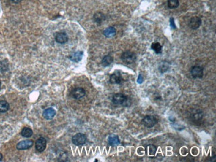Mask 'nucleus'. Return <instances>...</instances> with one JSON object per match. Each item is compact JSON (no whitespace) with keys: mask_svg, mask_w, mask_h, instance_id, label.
<instances>
[{"mask_svg":"<svg viewBox=\"0 0 216 162\" xmlns=\"http://www.w3.org/2000/svg\"><path fill=\"white\" fill-rule=\"evenodd\" d=\"M72 142L75 146H83L86 142V136L81 133L75 134L72 138Z\"/></svg>","mask_w":216,"mask_h":162,"instance_id":"5","label":"nucleus"},{"mask_svg":"<svg viewBox=\"0 0 216 162\" xmlns=\"http://www.w3.org/2000/svg\"><path fill=\"white\" fill-rule=\"evenodd\" d=\"M47 146L46 139L43 137L39 138L35 142V148L39 152H42L45 150Z\"/></svg>","mask_w":216,"mask_h":162,"instance_id":"9","label":"nucleus"},{"mask_svg":"<svg viewBox=\"0 0 216 162\" xmlns=\"http://www.w3.org/2000/svg\"><path fill=\"white\" fill-rule=\"evenodd\" d=\"M10 108V105L6 101L0 100V113H4Z\"/></svg>","mask_w":216,"mask_h":162,"instance_id":"20","label":"nucleus"},{"mask_svg":"<svg viewBox=\"0 0 216 162\" xmlns=\"http://www.w3.org/2000/svg\"><path fill=\"white\" fill-rule=\"evenodd\" d=\"M121 59L124 63L130 65V64H133L136 61V55L133 52L130 51H127L122 54Z\"/></svg>","mask_w":216,"mask_h":162,"instance_id":"2","label":"nucleus"},{"mask_svg":"<svg viewBox=\"0 0 216 162\" xmlns=\"http://www.w3.org/2000/svg\"><path fill=\"white\" fill-rule=\"evenodd\" d=\"M169 63L167 61H162L159 65V71L161 73H164V72L168 71V69H169Z\"/></svg>","mask_w":216,"mask_h":162,"instance_id":"21","label":"nucleus"},{"mask_svg":"<svg viewBox=\"0 0 216 162\" xmlns=\"http://www.w3.org/2000/svg\"><path fill=\"white\" fill-rule=\"evenodd\" d=\"M170 26L172 27V29H176V26L174 23V19L173 18H171L170 19Z\"/></svg>","mask_w":216,"mask_h":162,"instance_id":"25","label":"nucleus"},{"mask_svg":"<svg viewBox=\"0 0 216 162\" xmlns=\"http://www.w3.org/2000/svg\"><path fill=\"white\" fill-rule=\"evenodd\" d=\"M83 57V51H77V52L73 53H72L71 55H70L69 58H70V60L73 61V62L78 63V62H79L80 61H81Z\"/></svg>","mask_w":216,"mask_h":162,"instance_id":"14","label":"nucleus"},{"mask_svg":"<svg viewBox=\"0 0 216 162\" xmlns=\"http://www.w3.org/2000/svg\"><path fill=\"white\" fill-rule=\"evenodd\" d=\"M55 41L59 44H64L68 41V36L64 32H59L55 35Z\"/></svg>","mask_w":216,"mask_h":162,"instance_id":"11","label":"nucleus"},{"mask_svg":"<svg viewBox=\"0 0 216 162\" xmlns=\"http://www.w3.org/2000/svg\"><path fill=\"white\" fill-rule=\"evenodd\" d=\"M33 146V141L30 139H26L19 142L17 145V148L19 150H23L29 149Z\"/></svg>","mask_w":216,"mask_h":162,"instance_id":"7","label":"nucleus"},{"mask_svg":"<svg viewBox=\"0 0 216 162\" xmlns=\"http://www.w3.org/2000/svg\"><path fill=\"white\" fill-rule=\"evenodd\" d=\"M86 92L85 90V89L81 87H78L72 90V93H71V95L72 98H74L75 99H82L83 97H84L85 96Z\"/></svg>","mask_w":216,"mask_h":162,"instance_id":"8","label":"nucleus"},{"mask_svg":"<svg viewBox=\"0 0 216 162\" xmlns=\"http://www.w3.org/2000/svg\"><path fill=\"white\" fill-rule=\"evenodd\" d=\"M109 81L111 84H120L122 81L121 74L119 72H115V73L111 75Z\"/></svg>","mask_w":216,"mask_h":162,"instance_id":"13","label":"nucleus"},{"mask_svg":"<svg viewBox=\"0 0 216 162\" xmlns=\"http://www.w3.org/2000/svg\"><path fill=\"white\" fill-rule=\"evenodd\" d=\"M108 143L112 146H117L120 144V139L119 137L116 135H112L108 138Z\"/></svg>","mask_w":216,"mask_h":162,"instance_id":"18","label":"nucleus"},{"mask_svg":"<svg viewBox=\"0 0 216 162\" xmlns=\"http://www.w3.org/2000/svg\"><path fill=\"white\" fill-rule=\"evenodd\" d=\"M94 21L99 25L101 24L102 22L105 19V15L101 12H97L93 17Z\"/></svg>","mask_w":216,"mask_h":162,"instance_id":"16","label":"nucleus"},{"mask_svg":"<svg viewBox=\"0 0 216 162\" xmlns=\"http://www.w3.org/2000/svg\"><path fill=\"white\" fill-rule=\"evenodd\" d=\"M1 82L0 81V88H1Z\"/></svg>","mask_w":216,"mask_h":162,"instance_id":"29","label":"nucleus"},{"mask_svg":"<svg viewBox=\"0 0 216 162\" xmlns=\"http://www.w3.org/2000/svg\"><path fill=\"white\" fill-rule=\"evenodd\" d=\"M191 74L194 79H201L204 75V70L200 66H194L191 69Z\"/></svg>","mask_w":216,"mask_h":162,"instance_id":"6","label":"nucleus"},{"mask_svg":"<svg viewBox=\"0 0 216 162\" xmlns=\"http://www.w3.org/2000/svg\"><path fill=\"white\" fill-rule=\"evenodd\" d=\"M113 62V58L111 55H106L104 57L102 60V65L105 67L108 66L111 64Z\"/></svg>","mask_w":216,"mask_h":162,"instance_id":"17","label":"nucleus"},{"mask_svg":"<svg viewBox=\"0 0 216 162\" xmlns=\"http://www.w3.org/2000/svg\"><path fill=\"white\" fill-rule=\"evenodd\" d=\"M21 1L22 0H12V1L14 3V4H19V3H20Z\"/></svg>","mask_w":216,"mask_h":162,"instance_id":"27","label":"nucleus"},{"mask_svg":"<svg viewBox=\"0 0 216 162\" xmlns=\"http://www.w3.org/2000/svg\"><path fill=\"white\" fill-rule=\"evenodd\" d=\"M56 115V112L54 109L52 108H49L45 110L43 116L45 119L47 120H51L52 118H54V116Z\"/></svg>","mask_w":216,"mask_h":162,"instance_id":"12","label":"nucleus"},{"mask_svg":"<svg viewBox=\"0 0 216 162\" xmlns=\"http://www.w3.org/2000/svg\"><path fill=\"white\" fill-rule=\"evenodd\" d=\"M201 19L200 18H199L198 16H194L191 18L189 23V26L191 29L194 30L197 29L201 26Z\"/></svg>","mask_w":216,"mask_h":162,"instance_id":"10","label":"nucleus"},{"mask_svg":"<svg viewBox=\"0 0 216 162\" xmlns=\"http://www.w3.org/2000/svg\"><path fill=\"white\" fill-rule=\"evenodd\" d=\"M128 99V97L124 94L117 93L114 94L113 97V102L117 105L124 104L125 106H127Z\"/></svg>","mask_w":216,"mask_h":162,"instance_id":"4","label":"nucleus"},{"mask_svg":"<svg viewBox=\"0 0 216 162\" xmlns=\"http://www.w3.org/2000/svg\"><path fill=\"white\" fill-rule=\"evenodd\" d=\"M158 118L156 116L152 115L146 116L142 120V124L148 128H151L154 126L158 123Z\"/></svg>","mask_w":216,"mask_h":162,"instance_id":"3","label":"nucleus"},{"mask_svg":"<svg viewBox=\"0 0 216 162\" xmlns=\"http://www.w3.org/2000/svg\"><path fill=\"white\" fill-rule=\"evenodd\" d=\"M2 159H3V155L1 153H0V161H2Z\"/></svg>","mask_w":216,"mask_h":162,"instance_id":"28","label":"nucleus"},{"mask_svg":"<svg viewBox=\"0 0 216 162\" xmlns=\"http://www.w3.org/2000/svg\"><path fill=\"white\" fill-rule=\"evenodd\" d=\"M33 135V131L29 128H24L21 131V136L25 138H30Z\"/></svg>","mask_w":216,"mask_h":162,"instance_id":"22","label":"nucleus"},{"mask_svg":"<svg viewBox=\"0 0 216 162\" xmlns=\"http://www.w3.org/2000/svg\"><path fill=\"white\" fill-rule=\"evenodd\" d=\"M151 48H152V49L156 54H160L162 53V46L159 43H158V42L153 43L152 45H151Z\"/></svg>","mask_w":216,"mask_h":162,"instance_id":"19","label":"nucleus"},{"mask_svg":"<svg viewBox=\"0 0 216 162\" xmlns=\"http://www.w3.org/2000/svg\"><path fill=\"white\" fill-rule=\"evenodd\" d=\"M156 152V147L153 146V145H150L149 146V149H148V153L149 155H154Z\"/></svg>","mask_w":216,"mask_h":162,"instance_id":"24","label":"nucleus"},{"mask_svg":"<svg viewBox=\"0 0 216 162\" xmlns=\"http://www.w3.org/2000/svg\"><path fill=\"white\" fill-rule=\"evenodd\" d=\"M179 5V0H168V6L170 9L177 8Z\"/></svg>","mask_w":216,"mask_h":162,"instance_id":"23","label":"nucleus"},{"mask_svg":"<svg viewBox=\"0 0 216 162\" xmlns=\"http://www.w3.org/2000/svg\"><path fill=\"white\" fill-rule=\"evenodd\" d=\"M116 31L113 27H109L104 31L103 34L106 37H113L116 35Z\"/></svg>","mask_w":216,"mask_h":162,"instance_id":"15","label":"nucleus"},{"mask_svg":"<svg viewBox=\"0 0 216 162\" xmlns=\"http://www.w3.org/2000/svg\"><path fill=\"white\" fill-rule=\"evenodd\" d=\"M137 82H138V83H140V84L142 83V82H143V78H142V75H141V74H140V75H139V77H138V80H137Z\"/></svg>","mask_w":216,"mask_h":162,"instance_id":"26","label":"nucleus"},{"mask_svg":"<svg viewBox=\"0 0 216 162\" xmlns=\"http://www.w3.org/2000/svg\"><path fill=\"white\" fill-rule=\"evenodd\" d=\"M204 118V113L199 108L193 109L190 112L189 118L193 124H198Z\"/></svg>","mask_w":216,"mask_h":162,"instance_id":"1","label":"nucleus"}]
</instances>
